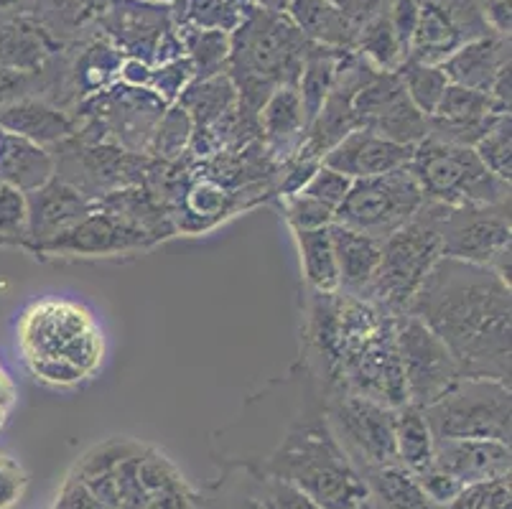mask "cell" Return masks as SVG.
Instances as JSON below:
<instances>
[{
    "label": "cell",
    "instance_id": "obj_1",
    "mask_svg": "<svg viewBox=\"0 0 512 509\" xmlns=\"http://www.w3.org/2000/svg\"><path fill=\"white\" fill-rule=\"evenodd\" d=\"M408 314L446 344L462 377L510 385V286L490 268L441 258Z\"/></svg>",
    "mask_w": 512,
    "mask_h": 509
},
{
    "label": "cell",
    "instance_id": "obj_2",
    "mask_svg": "<svg viewBox=\"0 0 512 509\" xmlns=\"http://www.w3.org/2000/svg\"><path fill=\"white\" fill-rule=\"evenodd\" d=\"M271 469L319 509H360L370 497V487L352 466L327 418H306L293 428L273 456Z\"/></svg>",
    "mask_w": 512,
    "mask_h": 509
},
{
    "label": "cell",
    "instance_id": "obj_3",
    "mask_svg": "<svg viewBox=\"0 0 512 509\" xmlns=\"http://www.w3.org/2000/svg\"><path fill=\"white\" fill-rule=\"evenodd\" d=\"M26 359L41 380L77 382L100 362L102 339L90 316L69 303H41L21 324Z\"/></svg>",
    "mask_w": 512,
    "mask_h": 509
},
{
    "label": "cell",
    "instance_id": "obj_4",
    "mask_svg": "<svg viewBox=\"0 0 512 509\" xmlns=\"http://www.w3.org/2000/svg\"><path fill=\"white\" fill-rule=\"evenodd\" d=\"M441 258H444V247H441L436 209L434 202L426 199L411 222L383 240L370 303H375L390 319L408 314L418 288Z\"/></svg>",
    "mask_w": 512,
    "mask_h": 509
},
{
    "label": "cell",
    "instance_id": "obj_5",
    "mask_svg": "<svg viewBox=\"0 0 512 509\" xmlns=\"http://www.w3.org/2000/svg\"><path fill=\"white\" fill-rule=\"evenodd\" d=\"M408 171L428 202L446 207L510 202V184L487 171L474 148L426 135L413 146Z\"/></svg>",
    "mask_w": 512,
    "mask_h": 509
},
{
    "label": "cell",
    "instance_id": "obj_6",
    "mask_svg": "<svg viewBox=\"0 0 512 509\" xmlns=\"http://www.w3.org/2000/svg\"><path fill=\"white\" fill-rule=\"evenodd\" d=\"M434 438H482L510 443V385L462 377L444 398L423 408Z\"/></svg>",
    "mask_w": 512,
    "mask_h": 509
},
{
    "label": "cell",
    "instance_id": "obj_7",
    "mask_svg": "<svg viewBox=\"0 0 512 509\" xmlns=\"http://www.w3.org/2000/svg\"><path fill=\"white\" fill-rule=\"evenodd\" d=\"M434 209L444 258L490 268L510 286V202Z\"/></svg>",
    "mask_w": 512,
    "mask_h": 509
},
{
    "label": "cell",
    "instance_id": "obj_8",
    "mask_svg": "<svg viewBox=\"0 0 512 509\" xmlns=\"http://www.w3.org/2000/svg\"><path fill=\"white\" fill-rule=\"evenodd\" d=\"M423 202L426 196L408 168L370 179H355L344 202L334 212V224L383 242L403 224L411 222Z\"/></svg>",
    "mask_w": 512,
    "mask_h": 509
},
{
    "label": "cell",
    "instance_id": "obj_9",
    "mask_svg": "<svg viewBox=\"0 0 512 509\" xmlns=\"http://www.w3.org/2000/svg\"><path fill=\"white\" fill-rule=\"evenodd\" d=\"M304 41L299 31L273 16H258L242 28L237 67L245 72L242 95L260 105V92L271 82L291 84L299 79L304 67Z\"/></svg>",
    "mask_w": 512,
    "mask_h": 509
},
{
    "label": "cell",
    "instance_id": "obj_10",
    "mask_svg": "<svg viewBox=\"0 0 512 509\" xmlns=\"http://www.w3.org/2000/svg\"><path fill=\"white\" fill-rule=\"evenodd\" d=\"M393 329L408 405L428 408L462 380V370L446 344L413 314L395 316Z\"/></svg>",
    "mask_w": 512,
    "mask_h": 509
},
{
    "label": "cell",
    "instance_id": "obj_11",
    "mask_svg": "<svg viewBox=\"0 0 512 509\" xmlns=\"http://www.w3.org/2000/svg\"><path fill=\"white\" fill-rule=\"evenodd\" d=\"M360 128L416 146L428 135V118L408 97L398 72H370L352 100Z\"/></svg>",
    "mask_w": 512,
    "mask_h": 509
},
{
    "label": "cell",
    "instance_id": "obj_12",
    "mask_svg": "<svg viewBox=\"0 0 512 509\" xmlns=\"http://www.w3.org/2000/svg\"><path fill=\"white\" fill-rule=\"evenodd\" d=\"M329 426L344 451H352L370 469L395 461V410L355 392H342L329 405Z\"/></svg>",
    "mask_w": 512,
    "mask_h": 509
},
{
    "label": "cell",
    "instance_id": "obj_13",
    "mask_svg": "<svg viewBox=\"0 0 512 509\" xmlns=\"http://www.w3.org/2000/svg\"><path fill=\"white\" fill-rule=\"evenodd\" d=\"M158 232L130 222L120 214L90 212L85 219H79L69 230L59 232L49 242L39 245V250L51 255H113V252L138 250L158 240Z\"/></svg>",
    "mask_w": 512,
    "mask_h": 509
},
{
    "label": "cell",
    "instance_id": "obj_14",
    "mask_svg": "<svg viewBox=\"0 0 512 509\" xmlns=\"http://www.w3.org/2000/svg\"><path fill=\"white\" fill-rule=\"evenodd\" d=\"M411 158L413 146H403L367 128H357L344 135L337 146L329 148L321 163L355 181L408 168Z\"/></svg>",
    "mask_w": 512,
    "mask_h": 509
},
{
    "label": "cell",
    "instance_id": "obj_15",
    "mask_svg": "<svg viewBox=\"0 0 512 509\" xmlns=\"http://www.w3.org/2000/svg\"><path fill=\"white\" fill-rule=\"evenodd\" d=\"M510 443L482 441V438H439L434 461L439 469L469 487V484L497 482L510 476Z\"/></svg>",
    "mask_w": 512,
    "mask_h": 509
},
{
    "label": "cell",
    "instance_id": "obj_16",
    "mask_svg": "<svg viewBox=\"0 0 512 509\" xmlns=\"http://www.w3.org/2000/svg\"><path fill=\"white\" fill-rule=\"evenodd\" d=\"M329 235H332L334 258H337L339 293L370 301L377 268H380L383 242L342 227V224H329Z\"/></svg>",
    "mask_w": 512,
    "mask_h": 509
},
{
    "label": "cell",
    "instance_id": "obj_17",
    "mask_svg": "<svg viewBox=\"0 0 512 509\" xmlns=\"http://www.w3.org/2000/svg\"><path fill=\"white\" fill-rule=\"evenodd\" d=\"M26 202H29V235L39 240V245L69 230L72 224L92 212L85 196L72 189L67 181L49 179L44 186L31 191Z\"/></svg>",
    "mask_w": 512,
    "mask_h": 509
},
{
    "label": "cell",
    "instance_id": "obj_18",
    "mask_svg": "<svg viewBox=\"0 0 512 509\" xmlns=\"http://www.w3.org/2000/svg\"><path fill=\"white\" fill-rule=\"evenodd\" d=\"M510 62V44L505 36H479L462 44L439 64L449 84H459L467 90L490 92L497 72Z\"/></svg>",
    "mask_w": 512,
    "mask_h": 509
},
{
    "label": "cell",
    "instance_id": "obj_19",
    "mask_svg": "<svg viewBox=\"0 0 512 509\" xmlns=\"http://www.w3.org/2000/svg\"><path fill=\"white\" fill-rule=\"evenodd\" d=\"M0 130L16 138L31 140L36 146L57 143L74 133L72 120L57 107L41 100H13L0 107Z\"/></svg>",
    "mask_w": 512,
    "mask_h": 509
},
{
    "label": "cell",
    "instance_id": "obj_20",
    "mask_svg": "<svg viewBox=\"0 0 512 509\" xmlns=\"http://www.w3.org/2000/svg\"><path fill=\"white\" fill-rule=\"evenodd\" d=\"M459 39H462V31H459V23L454 21V13L434 0H428L426 6L418 8L416 31H413L408 56H411V62L439 67L446 56L459 49Z\"/></svg>",
    "mask_w": 512,
    "mask_h": 509
},
{
    "label": "cell",
    "instance_id": "obj_21",
    "mask_svg": "<svg viewBox=\"0 0 512 509\" xmlns=\"http://www.w3.org/2000/svg\"><path fill=\"white\" fill-rule=\"evenodd\" d=\"M260 123H263V133L273 151L278 153L293 148V153H299L301 143H304L306 128H309L299 90L291 87V84L278 87V90L268 97V102H265Z\"/></svg>",
    "mask_w": 512,
    "mask_h": 509
},
{
    "label": "cell",
    "instance_id": "obj_22",
    "mask_svg": "<svg viewBox=\"0 0 512 509\" xmlns=\"http://www.w3.org/2000/svg\"><path fill=\"white\" fill-rule=\"evenodd\" d=\"M51 174H54V161L44 148L31 140L0 133V181L26 194L44 186Z\"/></svg>",
    "mask_w": 512,
    "mask_h": 509
},
{
    "label": "cell",
    "instance_id": "obj_23",
    "mask_svg": "<svg viewBox=\"0 0 512 509\" xmlns=\"http://www.w3.org/2000/svg\"><path fill=\"white\" fill-rule=\"evenodd\" d=\"M436 438L426 423V415L416 405L395 410V461L413 476L434 466Z\"/></svg>",
    "mask_w": 512,
    "mask_h": 509
},
{
    "label": "cell",
    "instance_id": "obj_24",
    "mask_svg": "<svg viewBox=\"0 0 512 509\" xmlns=\"http://www.w3.org/2000/svg\"><path fill=\"white\" fill-rule=\"evenodd\" d=\"M301 252L304 278L314 293H339L337 258H334L329 227L321 230H293Z\"/></svg>",
    "mask_w": 512,
    "mask_h": 509
},
{
    "label": "cell",
    "instance_id": "obj_25",
    "mask_svg": "<svg viewBox=\"0 0 512 509\" xmlns=\"http://www.w3.org/2000/svg\"><path fill=\"white\" fill-rule=\"evenodd\" d=\"M181 105L186 107V115L197 120V125L217 123L222 115L232 112L235 105V84L227 77H202V82L194 84L192 90H186L181 97Z\"/></svg>",
    "mask_w": 512,
    "mask_h": 509
},
{
    "label": "cell",
    "instance_id": "obj_26",
    "mask_svg": "<svg viewBox=\"0 0 512 509\" xmlns=\"http://www.w3.org/2000/svg\"><path fill=\"white\" fill-rule=\"evenodd\" d=\"M370 471L377 497L383 499L390 509H439L428 499L421 484L416 482V476L403 469V466L390 464Z\"/></svg>",
    "mask_w": 512,
    "mask_h": 509
},
{
    "label": "cell",
    "instance_id": "obj_27",
    "mask_svg": "<svg viewBox=\"0 0 512 509\" xmlns=\"http://www.w3.org/2000/svg\"><path fill=\"white\" fill-rule=\"evenodd\" d=\"M291 13L306 34L329 44L349 39V23L329 0H291Z\"/></svg>",
    "mask_w": 512,
    "mask_h": 509
},
{
    "label": "cell",
    "instance_id": "obj_28",
    "mask_svg": "<svg viewBox=\"0 0 512 509\" xmlns=\"http://www.w3.org/2000/svg\"><path fill=\"white\" fill-rule=\"evenodd\" d=\"M301 105L306 112V123L319 115L321 105L332 92L334 77H337V56L334 54H306L301 67Z\"/></svg>",
    "mask_w": 512,
    "mask_h": 509
},
{
    "label": "cell",
    "instance_id": "obj_29",
    "mask_svg": "<svg viewBox=\"0 0 512 509\" xmlns=\"http://www.w3.org/2000/svg\"><path fill=\"white\" fill-rule=\"evenodd\" d=\"M360 46L367 59L375 67H380V72H400V67L408 59L406 49L400 46L398 34H395L393 23H390V16L372 18L365 31H362Z\"/></svg>",
    "mask_w": 512,
    "mask_h": 509
},
{
    "label": "cell",
    "instance_id": "obj_30",
    "mask_svg": "<svg viewBox=\"0 0 512 509\" xmlns=\"http://www.w3.org/2000/svg\"><path fill=\"white\" fill-rule=\"evenodd\" d=\"M400 82L406 87L413 105H416L426 118L434 115L441 95H444V90L449 87V79L441 72V67H431V64L418 62H406L400 67Z\"/></svg>",
    "mask_w": 512,
    "mask_h": 509
},
{
    "label": "cell",
    "instance_id": "obj_31",
    "mask_svg": "<svg viewBox=\"0 0 512 509\" xmlns=\"http://www.w3.org/2000/svg\"><path fill=\"white\" fill-rule=\"evenodd\" d=\"M474 153L479 156V161L487 166V171L497 176V179L507 181L510 184L512 174V146H510V115H502L497 118V123L492 125L484 138L474 146Z\"/></svg>",
    "mask_w": 512,
    "mask_h": 509
},
{
    "label": "cell",
    "instance_id": "obj_32",
    "mask_svg": "<svg viewBox=\"0 0 512 509\" xmlns=\"http://www.w3.org/2000/svg\"><path fill=\"white\" fill-rule=\"evenodd\" d=\"M439 509H510V476L497 482L469 484Z\"/></svg>",
    "mask_w": 512,
    "mask_h": 509
},
{
    "label": "cell",
    "instance_id": "obj_33",
    "mask_svg": "<svg viewBox=\"0 0 512 509\" xmlns=\"http://www.w3.org/2000/svg\"><path fill=\"white\" fill-rule=\"evenodd\" d=\"M29 235V202L21 189L0 181V237L18 240Z\"/></svg>",
    "mask_w": 512,
    "mask_h": 509
},
{
    "label": "cell",
    "instance_id": "obj_34",
    "mask_svg": "<svg viewBox=\"0 0 512 509\" xmlns=\"http://www.w3.org/2000/svg\"><path fill=\"white\" fill-rule=\"evenodd\" d=\"M286 219L293 230H321L334 224V209L296 191L286 196Z\"/></svg>",
    "mask_w": 512,
    "mask_h": 509
},
{
    "label": "cell",
    "instance_id": "obj_35",
    "mask_svg": "<svg viewBox=\"0 0 512 509\" xmlns=\"http://www.w3.org/2000/svg\"><path fill=\"white\" fill-rule=\"evenodd\" d=\"M138 454H143V448L138 446V443H130V441L102 443L100 448H95L92 454H87L85 461L79 464V479H87V476H97V474H110V471L118 469L125 459Z\"/></svg>",
    "mask_w": 512,
    "mask_h": 509
},
{
    "label": "cell",
    "instance_id": "obj_36",
    "mask_svg": "<svg viewBox=\"0 0 512 509\" xmlns=\"http://www.w3.org/2000/svg\"><path fill=\"white\" fill-rule=\"evenodd\" d=\"M349 186H352V179H349V176L339 174V171H334V168L321 163L314 171V176L304 184L301 194L311 196V199L327 204V207H332L334 212H337V207L344 202V196H347Z\"/></svg>",
    "mask_w": 512,
    "mask_h": 509
},
{
    "label": "cell",
    "instance_id": "obj_37",
    "mask_svg": "<svg viewBox=\"0 0 512 509\" xmlns=\"http://www.w3.org/2000/svg\"><path fill=\"white\" fill-rule=\"evenodd\" d=\"M138 479H141L148 497L184 489V482H181V476L176 474L174 466H171L164 456L156 454L141 456V461H138Z\"/></svg>",
    "mask_w": 512,
    "mask_h": 509
},
{
    "label": "cell",
    "instance_id": "obj_38",
    "mask_svg": "<svg viewBox=\"0 0 512 509\" xmlns=\"http://www.w3.org/2000/svg\"><path fill=\"white\" fill-rule=\"evenodd\" d=\"M143 454L130 456L115 469V489H118V509H146L151 502L148 492L138 479V461Z\"/></svg>",
    "mask_w": 512,
    "mask_h": 509
},
{
    "label": "cell",
    "instance_id": "obj_39",
    "mask_svg": "<svg viewBox=\"0 0 512 509\" xmlns=\"http://www.w3.org/2000/svg\"><path fill=\"white\" fill-rule=\"evenodd\" d=\"M416 482L421 484V489L428 494V499H431L436 507H444V504H449L451 499H454L456 494L464 489V484L459 482V479H454L451 474H446L444 469H439V466H436V461H434V466H428L426 471L416 474Z\"/></svg>",
    "mask_w": 512,
    "mask_h": 509
},
{
    "label": "cell",
    "instance_id": "obj_40",
    "mask_svg": "<svg viewBox=\"0 0 512 509\" xmlns=\"http://www.w3.org/2000/svg\"><path fill=\"white\" fill-rule=\"evenodd\" d=\"M192 54L204 77H209L212 69L227 56V36L222 31H202L192 44Z\"/></svg>",
    "mask_w": 512,
    "mask_h": 509
},
{
    "label": "cell",
    "instance_id": "obj_41",
    "mask_svg": "<svg viewBox=\"0 0 512 509\" xmlns=\"http://www.w3.org/2000/svg\"><path fill=\"white\" fill-rule=\"evenodd\" d=\"M26 476L13 459L0 454V509H8L23 492Z\"/></svg>",
    "mask_w": 512,
    "mask_h": 509
},
{
    "label": "cell",
    "instance_id": "obj_42",
    "mask_svg": "<svg viewBox=\"0 0 512 509\" xmlns=\"http://www.w3.org/2000/svg\"><path fill=\"white\" fill-rule=\"evenodd\" d=\"M416 21H418L416 0H398L393 8V16H390V23H393L400 46L406 49V54H411V41H413V31H416Z\"/></svg>",
    "mask_w": 512,
    "mask_h": 509
},
{
    "label": "cell",
    "instance_id": "obj_43",
    "mask_svg": "<svg viewBox=\"0 0 512 509\" xmlns=\"http://www.w3.org/2000/svg\"><path fill=\"white\" fill-rule=\"evenodd\" d=\"M57 509H110V507L102 504L100 499L85 487V484L79 482V479H72V482H67V487H64Z\"/></svg>",
    "mask_w": 512,
    "mask_h": 509
},
{
    "label": "cell",
    "instance_id": "obj_44",
    "mask_svg": "<svg viewBox=\"0 0 512 509\" xmlns=\"http://www.w3.org/2000/svg\"><path fill=\"white\" fill-rule=\"evenodd\" d=\"M273 509H319L304 492L286 482H278L273 492Z\"/></svg>",
    "mask_w": 512,
    "mask_h": 509
},
{
    "label": "cell",
    "instance_id": "obj_45",
    "mask_svg": "<svg viewBox=\"0 0 512 509\" xmlns=\"http://www.w3.org/2000/svg\"><path fill=\"white\" fill-rule=\"evenodd\" d=\"M23 84H26V74L18 72V69L0 67V107L13 102V95L21 90ZM18 95H21V92H18Z\"/></svg>",
    "mask_w": 512,
    "mask_h": 509
},
{
    "label": "cell",
    "instance_id": "obj_46",
    "mask_svg": "<svg viewBox=\"0 0 512 509\" xmlns=\"http://www.w3.org/2000/svg\"><path fill=\"white\" fill-rule=\"evenodd\" d=\"M487 18L500 36H510V0H492Z\"/></svg>",
    "mask_w": 512,
    "mask_h": 509
},
{
    "label": "cell",
    "instance_id": "obj_47",
    "mask_svg": "<svg viewBox=\"0 0 512 509\" xmlns=\"http://www.w3.org/2000/svg\"><path fill=\"white\" fill-rule=\"evenodd\" d=\"M146 509H189V502H186L184 489H179V492H164L151 497Z\"/></svg>",
    "mask_w": 512,
    "mask_h": 509
},
{
    "label": "cell",
    "instance_id": "obj_48",
    "mask_svg": "<svg viewBox=\"0 0 512 509\" xmlns=\"http://www.w3.org/2000/svg\"><path fill=\"white\" fill-rule=\"evenodd\" d=\"M11 398H13V385L8 382V377L3 375V370H0V403L11 405Z\"/></svg>",
    "mask_w": 512,
    "mask_h": 509
},
{
    "label": "cell",
    "instance_id": "obj_49",
    "mask_svg": "<svg viewBox=\"0 0 512 509\" xmlns=\"http://www.w3.org/2000/svg\"><path fill=\"white\" fill-rule=\"evenodd\" d=\"M6 415H8V405L0 403V428H3V423H6Z\"/></svg>",
    "mask_w": 512,
    "mask_h": 509
},
{
    "label": "cell",
    "instance_id": "obj_50",
    "mask_svg": "<svg viewBox=\"0 0 512 509\" xmlns=\"http://www.w3.org/2000/svg\"><path fill=\"white\" fill-rule=\"evenodd\" d=\"M8 3H13V0H0V6H8Z\"/></svg>",
    "mask_w": 512,
    "mask_h": 509
}]
</instances>
